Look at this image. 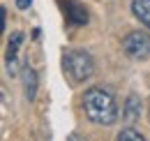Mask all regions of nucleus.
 Listing matches in <instances>:
<instances>
[{
    "label": "nucleus",
    "mask_w": 150,
    "mask_h": 141,
    "mask_svg": "<svg viewBox=\"0 0 150 141\" xmlns=\"http://www.w3.org/2000/svg\"><path fill=\"white\" fill-rule=\"evenodd\" d=\"M115 141H146V139H143L134 127H125V130L118 132V139H115Z\"/></svg>",
    "instance_id": "nucleus-9"
},
{
    "label": "nucleus",
    "mask_w": 150,
    "mask_h": 141,
    "mask_svg": "<svg viewBox=\"0 0 150 141\" xmlns=\"http://www.w3.org/2000/svg\"><path fill=\"white\" fill-rule=\"evenodd\" d=\"M132 12L146 28H150V0H132Z\"/></svg>",
    "instance_id": "nucleus-7"
},
{
    "label": "nucleus",
    "mask_w": 150,
    "mask_h": 141,
    "mask_svg": "<svg viewBox=\"0 0 150 141\" xmlns=\"http://www.w3.org/2000/svg\"><path fill=\"white\" fill-rule=\"evenodd\" d=\"M67 141H81V139H79L76 134H72V137H69V139H67Z\"/></svg>",
    "instance_id": "nucleus-11"
},
{
    "label": "nucleus",
    "mask_w": 150,
    "mask_h": 141,
    "mask_svg": "<svg viewBox=\"0 0 150 141\" xmlns=\"http://www.w3.org/2000/svg\"><path fill=\"white\" fill-rule=\"evenodd\" d=\"M125 116V120L127 123H134L139 116H141V102H139V97L136 95H129V100H127V104H125V111H122Z\"/></svg>",
    "instance_id": "nucleus-8"
},
{
    "label": "nucleus",
    "mask_w": 150,
    "mask_h": 141,
    "mask_svg": "<svg viewBox=\"0 0 150 141\" xmlns=\"http://www.w3.org/2000/svg\"><path fill=\"white\" fill-rule=\"evenodd\" d=\"M30 2H33V0H16V7H19V9H28Z\"/></svg>",
    "instance_id": "nucleus-10"
},
{
    "label": "nucleus",
    "mask_w": 150,
    "mask_h": 141,
    "mask_svg": "<svg viewBox=\"0 0 150 141\" xmlns=\"http://www.w3.org/2000/svg\"><path fill=\"white\" fill-rule=\"evenodd\" d=\"M65 63V72L69 74V79L79 83V81H86V79H90L95 72V60L93 56L88 51H81V49H72V51L65 53V58H62Z\"/></svg>",
    "instance_id": "nucleus-2"
},
{
    "label": "nucleus",
    "mask_w": 150,
    "mask_h": 141,
    "mask_svg": "<svg viewBox=\"0 0 150 141\" xmlns=\"http://www.w3.org/2000/svg\"><path fill=\"white\" fill-rule=\"evenodd\" d=\"M67 19H69V23H74V26H86V23H88V12H86V7H83L81 2L69 0V2H67Z\"/></svg>",
    "instance_id": "nucleus-5"
},
{
    "label": "nucleus",
    "mask_w": 150,
    "mask_h": 141,
    "mask_svg": "<svg viewBox=\"0 0 150 141\" xmlns=\"http://www.w3.org/2000/svg\"><path fill=\"white\" fill-rule=\"evenodd\" d=\"M83 111L88 120L95 125H113L118 120V104L109 90L99 88H88L83 95Z\"/></svg>",
    "instance_id": "nucleus-1"
},
{
    "label": "nucleus",
    "mask_w": 150,
    "mask_h": 141,
    "mask_svg": "<svg viewBox=\"0 0 150 141\" xmlns=\"http://www.w3.org/2000/svg\"><path fill=\"white\" fill-rule=\"evenodd\" d=\"M122 51L132 60H146L150 56V35L141 33V30H132L122 39Z\"/></svg>",
    "instance_id": "nucleus-3"
},
{
    "label": "nucleus",
    "mask_w": 150,
    "mask_h": 141,
    "mask_svg": "<svg viewBox=\"0 0 150 141\" xmlns=\"http://www.w3.org/2000/svg\"><path fill=\"white\" fill-rule=\"evenodd\" d=\"M21 44H23V33H14V35L9 37V44H7V53H5V60H7V70L12 72H16V63H19V49H21Z\"/></svg>",
    "instance_id": "nucleus-4"
},
{
    "label": "nucleus",
    "mask_w": 150,
    "mask_h": 141,
    "mask_svg": "<svg viewBox=\"0 0 150 141\" xmlns=\"http://www.w3.org/2000/svg\"><path fill=\"white\" fill-rule=\"evenodd\" d=\"M23 93L28 100H35V95H37V72L28 65L23 67Z\"/></svg>",
    "instance_id": "nucleus-6"
}]
</instances>
